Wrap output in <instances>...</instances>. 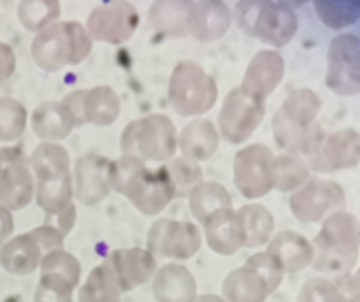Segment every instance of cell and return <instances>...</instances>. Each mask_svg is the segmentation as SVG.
Returning <instances> with one entry per match:
<instances>
[{"label": "cell", "mask_w": 360, "mask_h": 302, "mask_svg": "<svg viewBox=\"0 0 360 302\" xmlns=\"http://www.w3.org/2000/svg\"><path fill=\"white\" fill-rule=\"evenodd\" d=\"M345 206V192L338 182L311 176L291 193L290 211L301 224H316Z\"/></svg>", "instance_id": "cell-11"}, {"label": "cell", "mask_w": 360, "mask_h": 302, "mask_svg": "<svg viewBox=\"0 0 360 302\" xmlns=\"http://www.w3.org/2000/svg\"><path fill=\"white\" fill-rule=\"evenodd\" d=\"M234 185L245 199H261L276 185V153L266 144L245 145L234 155Z\"/></svg>", "instance_id": "cell-8"}, {"label": "cell", "mask_w": 360, "mask_h": 302, "mask_svg": "<svg viewBox=\"0 0 360 302\" xmlns=\"http://www.w3.org/2000/svg\"><path fill=\"white\" fill-rule=\"evenodd\" d=\"M27 234L37 241V245L41 247L42 254L63 249V239H65V237H63L52 224H42V226L31 230Z\"/></svg>", "instance_id": "cell-43"}, {"label": "cell", "mask_w": 360, "mask_h": 302, "mask_svg": "<svg viewBox=\"0 0 360 302\" xmlns=\"http://www.w3.org/2000/svg\"><path fill=\"white\" fill-rule=\"evenodd\" d=\"M360 42L354 33L338 34L328 48L326 86L338 96H356L360 90Z\"/></svg>", "instance_id": "cell-14"}, {"label": "cell", "mask_w": 360, "mask_h": 302, "mask_svg": "<svg viewBox=\"0 0 360 302\" xmlns=\"http://www.w3.org/2000/svg\"><path fill=\"white\" fill-rule=\"evenodd\" d=\"M123 197L131 201V205L146 216L163 213L169 203L174 199L173 184L169 180L165 166L140 169L125 188Z\"/></svg>", "instance_id": "cell-15"}, {"label": "cell", "mask_w": 360, "mask_h": 302, "mask_svg": "<svg viewBox=\"0 0 360 302\" xmlns=\"http://www.w3.org/2000/svg\"><path fill=\"white\" fill-rule=\"evenodd\" d=\"M29 169L35 180V201L46 213L54 216L73 203V176L68 150L60 144L42 142L29 157Z\"/></svg>", "instance_id": "cell-2"}, {"label": "cell", "mask_w": 360, "mask_h": 302, "mask_svg": "<svg viewBox=\"0 0 360 302\" xmlns=\"http://www.w3.org/2000/svg\"><path fill=\"white\" fill-rule=\"evenodd\" d=\"M333 289L335 285L332 277H324V275L311 277L303 283V287L299 291L297 302H326L333 293Z\"/></svg>", "instance_id": "cell-41"}, {"label": "cell", "mask_w": 360, "mask_h": 302, "mask_svg": "<svg viewBox=\"0 0 360 302\" xmlns=\"http://www.w3.org/2000/svg\"><path fill=\"white\" fill-rule=\"evenodd\" d=\"M121 287L104 262L92 268L79 289V302H121Z\"/></svg>", "instance_id": "cell-32"}, {"label": "cell", "mask_w": 360, "mask_h": 302, "mask_svg": "<svg viewBox=\"0 0 360 302\" xmlns=\"http://www.w3.org/2000/svg\"><path fill=\"white\" fill-rule=\"evenodd\" d=\"M110 159L100 153L83 155L75 163L73 171V193L83 205L92 206L102 203L110 195V180H108Z\"/></svg>", "instance_id": "cell-19"}, {"label": "cell", "mask_w": 360, "mask_h": 302, "mask_svg": "<svg viewBox=\"0 0 360 302\" xmlns=\"http://www.w3.org/2000/svg\"><path fill=\"white\" fill-rule=\"evenodd\" d=\"M169 180L173 184L174 199H188L195 185L203 182V171L200 163L186 157H173L165 165Z\"/></svg>", "instance_id": "cell-35"}, {"label": "cell", "mask_w": 360, "mask_h": 302, "mask_svg": "<svg viewBox=\"0 0 360 302\" xmlns=\"http://www.w3.org/2000/svg\"><path fill=\"white\" fill-rule=\"evenodd\" d=\"M42 256L37 241L29 234H21L0 247V266L12 275H29L39 268Z\"/></svg>", "instance_id": "cell-27"}, {"label": "cell", "mask_w": 360, "mask_h": 302, "mask_svg": "<svg viewBox=\"0 0 360 302\" xmlns=\"http://www.w3.org/2000/svg\"><path fill=\"white\" fill-rule=\"evenodd\" d=\"M234 15L243 33L274 48L285 46L297 33V14L285 2H236Z\"/></svg>", "instance_id": "cell-5"}, {"label": "cell", "mask_w": 360, "mask_h": 302, "mask_svg": "<svg viewBox=\"0 0 360 302\" xmlns=\"http://www.w3.org/2000/svg\"><path fill=\"white\" fill-rule=\"evenodd\" d=\"M83 98H84V88L81 90H73L70 94H65L62 98V103L65 105V110L70 111L71 117L75 121V129L77 126H83L84 117H83Z\"/></svg>", "instance_id": "cell-44"}, {"label": "cell", "mask_w": 360, "mask_h": 302, "mask_svg": "<svg viewBox=\"0 0 360 302\" xmlns=\"http://www.w3.org/2000/svg\"><path fill=\"white\" fill-rule=\"evenodd\" d=\"M92 52V41L79 21H56L42 29L31 42V58L37 67L60 71L83 63Z\"/></svg>", "instance_id": "cell-4"}, {"label": "cell", "mask_w": 360, "mask_h": 302, "mask_svg": "<svg viewBox=\"0 0 360 302\" xmlns=\"http://www.w3.org/2000/svg\"><path fill=\"white\" fill-rule=\"evenodd\" d=\"M284 71L285 63L282 55L269 48L259 50L245 69L240 88L248 96L255 98L259 102H266V98L282 83Z\"/></svg>", "instance_id": "cell-18"}, {"label": "cell", "mask_w": 360, "mask_h": 302, "mask_svg": "<svg viewBox=\"0 0 360 302\" xmlns=\"http://www.w3.org/2000/svg\"><path fill=\"white\" fill-rule=\"evenodd\" d=\"M31 129L42 142L58 144L73 132L75 121L62 102H42L31 115Z\"/></svg>", "instance_id": "cell-26"}, {"label": "cell", "mask_w": 360, "mask_h": 302, "mask_svg": "<svg viewBox=\"0 0 360 302\" xmlns=\"http://www.w3.org/2000/svg\"><path fill=\"white\" fill-rule=\"evenodd\" d=\"M264 113H266L264 102L248 96L240 86L230 90L222 102L219 121L215 124L219 136L232 145L248 142L263 123Z\"/></svg>", "instance_id": "cell-9"}, {"label": "cell", "mask_w": 360, "mask_h": 302, "mask_svg": "<svg viewBox=\"0 0 360 302\" xmlns=\"http://www.w3.org/2000/svg\"><path fill=\"white\" fill-rule=\"evenodd\" d=\"M190 2H153L150 8V25L165 37H184Z\"/></svg>", "instance_id": "cell-33"}, {"label": "cell", "mask_w": 360, "mask_h": 302, "mask_svg": "<svg viewBox=\"0 0 360 302\" xmlns=\"http://www.w3.org/2000/svg\"><path fill=\"white\" fill-rule=\"evenodd\" d=\"M311 266L320 274H347L359 262V220L351 211H335L322 220Z\"/></svg>", "instance_id": "cell-3"}, {"label": "cell", "mask_w": 360, "mask_h": 302, "mask_svg": "<svg viewBox=\"0 0 360 302\" xmlns=\"http://www.w3.org/2000/svg\"><path fill=\"white\" fill-rule=\"evenodd\" d=\"M176 140L179 132L173 121L161 113H152L127 124L121 134L119 147L123 155H132L142 163H165L171 161L179 150Z\"/></svg>", "instance_id": "cell-6"}, {"label": "cell", "mask_w": 360, "mask_h": 302, "mask_svg": "<svg viewBox=\"0 0 360 302\" xmlns=\"http://www.w3.org/2000/svg\"><path fill=\"white\" fill-rule=\"evenodd\" d=\"M14 214L12 211H8L6 206L0 205V247L6 243L12 234H14Z\"/></svg>", "instance_id": "cell-47"}, {"label": "cell", "mask_w": 360, "mask_h": 302, "mask_svg": "<svg viewBox=\"0 0 360 302\" xmlns=\"http://www.w3.org/2000/svg\"><path fill=\"white\" fill-rule=\"evenodd\" d=\"M314 12L330 29H345L359 20V0H316Z\"/></svg>", "instance_id": "cell-36"}, {"label": "cell", "mask_w": 360, "mask_h": 302, "mask_svg": "<svg viewBox=\"0 0 360 302\" xmlns=\"http://www.w3.org/2000/svg\"><path fill=\"white\" fill-rule=\"evenodd\" d=\"M144 166L146 163H142L140 159L132 157V155H121V157L110 161V166H108L110 188L123 195L129 182H131V180L136 176V172H139L140 169H144Z\"/></svg>", "instance_id": "cell-40"}, {"label": "cell", "mask_w": 360, "mask_h": 302, "mask_svg": "<svg viewBox=\"0 0 360 302\" xmlns=\"http://www.w3.org/2000/svg\"><path fill=\"white\" fill-rule=\"evenodd\" d=\"M201 243L203 235L194 222L174 218L155 220L146 237V249L155 258L165 256L176 262H184L200 253Z\"/></svg>", "instance_id": "cell-10"}, {"label": "cell", "mask_w": 360, "mask_h": 302, "mask_svg": "<svg viewBox=\"0 0 360 302\" xmlns=\"http://www.w3.org/2000/svg\"><path fill=\"white\" fill-rule=\"evenodd\" d=\"M121 113V100L111 86H94L84 90L83 117L84 124L111 126Z\"/></svg>", "instance_id": "cell-29"}, {"label": "cell", "mask_w": 360, "mask_h": 302, "mask_svg": "<svg viewBox=\"0 0 360 302\" xmlns=\"http://www.w3.org/2000/svg\"><path fill=\"white\" fill-rule=\"evenodd\" d=\"M243 266H248V268L253 270V272H257V274L263 277L269 295H272V293L282 285V282H284L285 272L284 268H282V264L278 262L276 256H272V254L266 253V251L251 254Z\"/></svg>", "instance_id": "cell-39"}, {"label": "cell", "mask_w": 360, "mask_h": 302, "mask_svg": "<svg viewBox=\"0 0 360 302\" xmlns=\"http://www.w3.org/2000/svg\"><path fill=\"white\" fill-rule=\"evenodd\" d=\"M15 63L18 60H15V52L12 46L6 42H0V83H4L14 75Z\"/></svg>", "instance_id": "cell-46"}, {"label": "cell", "mask_w": 360, "mask_h": 302, "mask_svg": "<svg viewBox=\"0 0 360 302\" xmlns=\"http://www.w3.org/2000/svg\"><path fill=\"white\" fill-rule=\"evenodd\" d=\"M269 291L263 277L248 266L232 270L222 282V301L224 302H264Z\"/></svg>", "instance_id": "cell-28"}, {"label": "cell", "mask_w": 360, "mask_h": 302, "mask_svg": "<svg viewBox=\"0 0 360 302\" xmlns=\"http://www.w3.org/2000/svg\"><path fill=\"white\" fill-rule=\"evenodd\" d=\"M140 15L134 4L127 0L119 2H105L98 4L90 12L89 20L84 23V31L90 41L105 42V44H125L134 37L139 29Z\"/></svg>", "instance_id": "cell-13"}, {"label": "cell", "mask_w": 360, "mask_h": 302, "mask_svg": "<svg viewBox=\"0 0 360 302\" xmlns=\"http://www.w3.org/2000/svg\"><path fill=\"white\" fill-rule=\"evenodd\" d=\"M104 264L115 275L121 293H129L152 280L158 272V258L148 249H115Z\"/></svg>", "instance_id": "cell-17"}, {"label": "cell", "mask_w": 360, "mask_h": 302, "mask_svg": "<svg viewBox=\"0 0 360 302\" xmlns=\"http://www.w3.org/2000/svg\"><path fill=\"white\" fill-rule=\"evenodd\" d=\"M35 199V180L29 159L8 161L0 165V205L8 211H21Z\"/></svg>", "instance_id": "cell-22"}, {"label": "cell", "mask_w": 360, "mask_h": 302, "mask_svg": "<svg viewBox=\"0 0 360 302\" xmlns=\"http://www.w3.org/2000/svg\"><path fill=\"white\" fill-rule=\"evenodd\" d=\"M167 96L180 117H200L213 110L219 88L215 79L207 75L200 63L184 60L174 65Z\"/></svg>", "instance_id": "cell-7"}, {"label": "cell", "mask_w": 360, "mask_h": 302, "mask_svg": "<svg viewBox=\"0 0 360 302\" xmlns=\"http://www.w3.org/2000/svg\"><path fill=\"white\" fill-rule=\"evenodd\" d=\"M230 14L229 6L221 0L207 2H190L186 14V31L200 42H215L229 33Z\"/></svg>", "instance_id": "cell-21"}, {"label": "cell", "mask_w": 360, "mask_h": 302, "mask_svg": "<svg viewBox=\"0 0 360 302\" xmlns=\"http://www.w3.org/2000/svg\"><path fill=\"white\" fill-rule=\"evenodd\" d=\"M266 253L276 256L285 274H297L311 266L314 247L305 235L295 230H282L269 239Z\"/></svg>", "instance_id": "cell-24"}, {"label": "cell", "mask_w": 360, "mask_h": 302, "mask_svg": "<svg viewBox=\"0 0 360 302\" xmlns=\"http://www.w3.org/2000/svg\"><path fill=\"white\" fill-rule=\"evenodd\" d=\"M219 142H221V136L213 121L194 119L180 131L176 147H180L182 157L201 163L215 155L219 150Z\"/></svg>", "instance_id": "cell-25"}, {"label": "cell", "mask_w": 360, "mask_h": 302, "mask_svg": "<svg viewBox=\"0 0 360 302\" xmlns=\"http://www.w3.org/2000/svg\"><path fill=\"white\" fill-rule=\"evenodd\" d=\"M203 237L209 249L221 256L236 254L245 247V230L240 214L234 209H219L203 224Z\"/></svg>", "instance_id": "cell-20"}, {"label": "cell", "mask_w": 360, "mask_h": 302, "mask_svg": "<svg viewBox=\"0 0 360 302\" xmlns=\"http://www.w3.org/2000/svg\"><path fill=\"white\" fill-rule=\"evenodd\" d=\"M188 201H190L192 216L198 224H203L219 209H232V195L226 190V185L215 180L211 182L203 180L200 185H195L188 195Z\"/></svg>", "instance_id": "cell-30"}, {"label": "cell", "mask_w": 360, "mask_h": 302, "mask_svg": "<svg viewBox=\"0 0 360 302\" xmlns=\"http://www.w3.org/2000/svg\"><path fill=\"white\" fill-rule=\"evenodd\" d=\"M194 302H224V301H222V296L219 295H200V296H195Z\"/></svg>", "instance_id": "cell-48"}, {"label": "cell", "mask_w": 360, "mask_h": 302, "mask_svg": "<svg viewBox=\"0 0 360 302\" xmlns=\"http://www.w3.org/2000/svg\"><path fill=\"white\" fill-rule=\"evenodd\" d=\"M360 144L359 132L354 129L324 134L319 150L312 153L307 165L319 174H332L338 171H347L359 165Z\"/></svg>", "instance_id": "cell-16"}, {"label": "cell", "mask_w": 360, "mask_h": 302, "mask_svg": "<svg viewBox=\"0 0 360 302\" xmlns=\"http://www.w3.org/2000/svg\"><path fill=\"white\" fill-rule=\"evenodd\" d=\"M152 293L155 302H194L198 282L194 274L180 262H169L152 277Z\"/></svg>", "instance_id": "cell-23"}, {"label": "cell", "mask_w": 360, "mask_h": 302, "mask_svg": "<svg viewBox=\"0 0 360 302\" xmlns=\"http://www.w3.org/2000/svg\"><path fill=\"white\" fill-rule=\"evenodd\" d=\"M333 293L326 302H359V275L351 274H340L332 277Z\"/></svg>", "instance_id": "cell-42"}, {"label": "cell", "mask_w": 360, "mask_h": 302, "mask_svg": "<svg viewBox=\"0 0 360 302\" xmlns=\"http://www.w3.org/2000/svg\"><path fill=\"white\" fill-rule=\"evenodd\" d=\"M311 178V169L307 161L291 153L276 155V185L274 190L282 193H293Z\"/></svg>", "instance_id": "cell-37"}, {"label": "cell", "mask_w": 360, "mask_h": 302, "mask_svg": "<svg viewBox=\"0 0 360 302\" xmlns=\"http://www.w3.org/2000/svg\"><path fill=\"white\" fill-rule=\"evenodd\" d=\"M41 277L35 302H73V291L81 282V262L68 251H52L41 258Z\"/></svg>", "instance_id": "cell-12"}, {"label": "cell", "mask_w": 360, "mask_h": 302, "mask_svg": "<svg viewBox=\"0 0 360 302\" xmlns=\"http://www.w3.org/2000/svg\"><path fill=\"white\" fill-rule=\"evenodd\" d=\"M49 218H56V224L52 226L60 232V234L65 237V235L71 234V230L75 228V222H77V206L75 203H70V205L65 206L63 211H60L58 214L54 216H49Z\"/></svg>", "instance_id": "cell-45"}, {"label": "cell", "mask_w": 360, "mask_h": 302, "mask_svg": "<svg viewBox=\"0 0 360 302\" xmlns=\"http://www.w3.org/2000/svg\"><path fill=\"white\" fill-rule=\"evenodd\" d=\"M62 4L58 0H23L18 4V20L31 33H41L58 21Z\"/></svg>", "instance_id": "cell-34"}, {"label": "cell", "mask_w": 360, "mask_h": 302, "mask_svg": "<svg viewBox=\"0 0 360 302\" xmlns=\"http://www.w3.org/2000/svg\"><path fill=\"white\" fill-rule=\"evenodd\" d=\"M238 214L245 230V247L255 249L266 245L274 232V216L269 209L259 203H248L238 211Z\"/></svg>", "instance_id": "cell-31"}, {"label": "cell", "mask_w": 360, "mask_h": 302, "mask_svg": "<svg viewBox=\"0 0 360 302\" xmlns=\"http://www.w3.org/2000/svg\"><path fill=\"white\" fill-rule=\"evenodd\" d=\"M27 129V110L14 98H0V140L15 142Z\"/></svg>", "instance_id": "cell-38"}, {"label": "cell", "mask_w": 360, "mask_h": 302, "mask_svg": "<svg viewBox=\"0 0 360 302\" xmlns=\"http://www.w3.org/2000/svg\"><path fill=\"white\" fill-rule=\"evenodd\" d=\"M322 100L311 88H295L272 115V134L280 150L297 157H311L324 138L319 115Z\"/></svg>", "instance_id": "cell-1"}]
</instances>
